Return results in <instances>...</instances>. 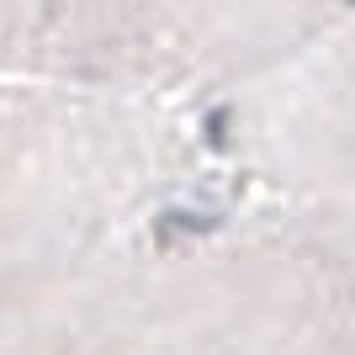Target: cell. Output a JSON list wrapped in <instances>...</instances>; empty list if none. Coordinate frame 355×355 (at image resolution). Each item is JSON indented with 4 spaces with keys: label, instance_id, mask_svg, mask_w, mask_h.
<instances>
[{
    "label": "cell",
    "instance_id": "obj_2",
    "mask_svg": "<svg viewBox=\"0 0 355 355\" xmlns=\"http://www.w3.org/2000/svg\"><path fill=\"white\" fill-rule=\"evenodd\" d=\"M202 133H207V144L218 148V154H228V144H234V112H228V106H212L207 122H202Z\"/></svg>",
    "mask_w": 355,
    "mask_h": 355
},
{
    "label": "cell",
    "instance_id": "obj_1",
    "mask_svg": "<svg viewBox=\"0 0 355 355\" xmlns=\"http://www.w3.org/2000/svg\"><path fill=\"white\" fill-rule=\"evenodd\" d=\"M223 228V212H191V207H170V212H159L154 218V234L159 239H207V234H218Z\"/></svg>",
    "mask_w": 355,
    "mask_h": 355
}]
</instances>
